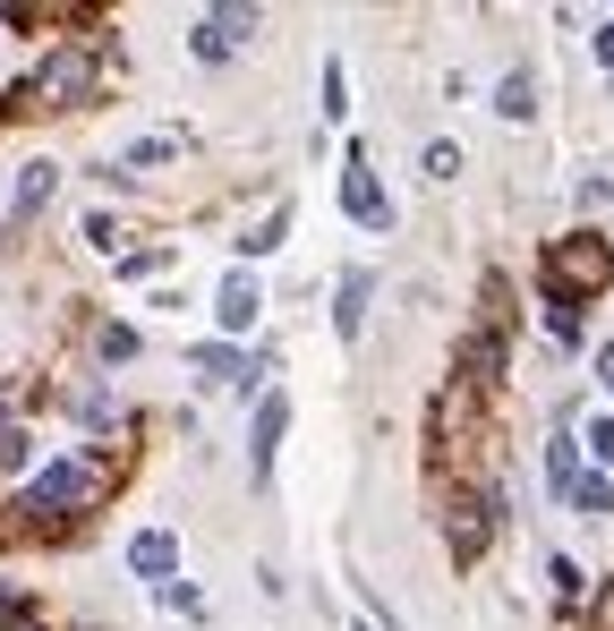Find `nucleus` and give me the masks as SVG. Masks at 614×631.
Instances as JSON below:
<instances>
[{
    "instance_id": "obj_26",
    "label": "nucleus",
    "mask_w": 614,
    "mask_h": 631,
    "mask_svg": "<svg viewBox=\"0 0 614 631\" xmlns=\"http://www.w3.org/2000/svg\"><path fill=\"white\" fill-rule=\"evenodd\" d=\"M461 171V146H427V180H453Z\"/></svg>"
},
{
    "instance_id": "obj_23",
    "label": "nucleus",
    "mask_w": 614,
    "mask_h": 631,
    "mask_svg": "<svg viewBox=\"0 0 614 631\" xmlns=\"http://www.w3.org/2000/svg\"><path fill=\"white\" fill-rule=\"evenodd\" d=\"M162 265H171L162 247H128V256H120V274H128V282H146V274H162Z\"/></svg>"
},
{
    "instance_id": "obj_22",
    "label": "nucleus",
    "mask_w": 614,
    "mask_h": 631,
    "mask_svg": "<svg viewBox=\"0 0 614 631\" xmlns=\"http://www.w3.org/2000/svg\"><path fill=\"white\" fill-rule=\"evenodd\" d=\"M95 350L102 359H137V333L128 325H95Z\"/></svg>"
},
{
    "instance_id": "obj_3",
    "label": "nucleus",
    "mask_w": 614,
    "mask_h": 631,
    "mask_svg": "<svg viewBox=\"0 0 614 631\" xmlns=\"http://www.w3.org/2000/svg\"><path fill=\"white\" fill-rule=\"evenodd\" d=\"M435 461H453V470L478 461V392L469 385L435 392Z\"/></svg>"
},
{
    "instance_id": "obj_24",
    "label": "nucleus",
    "mask_w": 614,
    "mask_h": 631,
    "mask_svg": "<svg viewBox=\"0 0 614 631\" xmlns=\"http://www.w3.org/2000/svg\"><path fill=\"white\" fill-rule=\"evenodd\" d=\"M580 588H589V581H580V563H572V555H555V597H563V606H580Z\"/></svg>"
},
{
    "instance_id": "obj_4",
    "label": "nucleus",
    "mask_w": 614,
    "mask_h": 631,
    "mask_svg": "<svg viewBox=\"0 0 614 631\" xmlns=\"http://www.w3.org/2000/svg\"><path fill=\"white\" fill-rule=\"evenodd\" d=\"M444 537H453V563H478V555H487V537H495V495H469V486H453Z\"/></svg>"
},
{
    "instance_id": "obj_13",
    "label": "nucleus",
    "mask_w": 614,
    "mask_h": 631,
    "mask_svg": "<svg viewBox=\"0 0 614 631\" xmlns=\"http://www.w3.org/2000/svg\"><path fill=\"white\" fill-rule=\"evenodd\" d=\"M197 376H205V385H256V367L240 359V350H222V341H205V350H197Z\"/></svg>"
},
{
    "instance_id": "obj_28",
    "label": "nucleus",
    "mask_w": 614,
    "mask_h": 631,
    "mask_svg": "<svg viewBox=\"0 0 614 631\" xmlns=\"http://www.w3.org/2000/svg\"><path fill=\"white\" fill-rule=\"evenodd\" d=\"M589 631H614V581H606V597H598V623Z\"/></svg>"
},
{
    "instance_id": "obj_21",
    "label": "nucleus",
    "mask_w": 614,
    "mask_h": 631,
    "mask_svg": "<svg viewBox=\"0 0 614 631\" xmlns=\"http://www.w3.org/2000/svg\"><path fill=\"white\" fill-rule=\"evenodd\" d=\"M547 333H555V341H580V307H572V299H547Z\"/></svg>"
},
{
    "instance_id": "obj_29",
    "label": "nucleus",
    "mask_w": 614,
    "mask_h": 631,
    "mask_svg": "<svg viewBox=\"0 0 614 631\" xmlns=\"http://www.w3.org/2000/svg\"><path fill=\"white\" fill-rule=\"evenodd\" d=\"M598 60H606V69H614V17H606V26H598Z\"/></svg>"
},
{
    "instance_id": "obj_16",
    "label": "nucleus",
    "mask_w": 614,
    "mask_h": 631,
    "mask_svg": "<svg viewBox=\"0 0 614 631\" xmlns=\"http://www.w3.org/2000/svg\"><path fill=\"white\" fill-rule=\"evenodd\" d=\"M572 512H589V521H606V512H614V478H606V470H589V478L572 486Z\"/></svg>"
},
{
    "instance_id": "obj_20",
    "label": "nucleus",
    "mask_w": 614,
    "mask_h": 631,
    "mask_svg": "<svg viewBox=\"0 0 614 631\" xmlns=\"http://www.w3.org/2000/svg\"><path fill=\"white\" fill-rule=\"evenodd\" d=\"M0 631H44V615H35L26 597H9V588H0Z\"/></svg>"
},
{
    "instance_id": "obj_5",
    "label": "nucleus",
    "mask_w": 614,
    "mask_h": 631,
    "mask_svg": "<svg viewBox=\"0 0 614 631\" xmlns=\"http://www.w3.org/2000/svg\"><path fill=\"white\" fill-rule=\"evenodd\" d=\"M342 205H351V222H367V231H393V196L367 171V154H351V171H342Z\"/></svg>"
},
{
    "instance_id": "obj_7",
    "label": "nucleus",
    "mask_w": 614,
    "mask_h": 631,
    "mask_svg": "<svg viewBox=\"0 0 614 631\" xmlns=\"http://www.w3.org/2000/svg\"><path fill=\"white\" fill-rule=\"evenodd\" d=\"M282 436H291V401H282V392H265V410H256V427H248V478H273Z\"/></svg>"
},
{
    "instance_id": "obj_12",
    "label": "nucleus",
    "mask_w": 614,
    "mask_h": 631,
    "mask_svg": "<svg viewBox=\"0 0 614 631\" xmlns=\"http://www.w3.org/2000/svg\"><path fill=\"white\" fill-rule=\"evenodd\" d=\"M128 572H146V581L180 572V537H171V530H146L137 546H128Z\"/></svg>"
},
{
    "instance_id": "obj_18",
    "label": "nucleus",
    "mask_w": 614,
    "mask_h": 631,
    "mask_svg": "<svg viewBox=\"0 0 614 631\" xmlns=\"http://www.w3.org/2000/svg\"><path fill=\"white\" fill-rule=\"evenodd\" d=\"M282 231H291V205H273V214H265V222H256L240 247H248V256H265V247H282Z\"/></svg>"
},
{
    "instance_id": "obj_9",
    "label": "nucleus",
    "mask_w": 614,
    "mask_h": 631,
    "mask_svg": "<svg viewBox=\"0 0 614 631\" xmlns=\"http://www.w3.org/2000/svg\"><path fill=\"white\" fill-rule=\"evenodd\" d=\"M495 376H504V341H495L487 325H478V333L461 341V376H453V385H469L478 401H487V392H495Z\"/></svg>"
},
{
    "instance_id": "obj_14",
    "label": "nucleus",
    "mask_w": 614,
    "mask_h": 631,
    "mask_svg": "<svg viewBox=\"0 0 614 631\" xmlns=\"http://www.w3.org/2000/svg\"><path fill=\"white\" fill-rule=\"evenodd\" d=\"M547 478H555V495H572V486L589 478V470H580V452H572V427H555V444H547Z\"/></svg>"
},
{
    "instance_id": "obj_15",
    "label": "nucleus",
    "mask_w": 614,
    "mask_h": 631,
    "mask_svg": "<svg viewBox=\"0 0 614 631\" xmlns=\"http://www.w3.org/2000/svg\"><path fill=\"white\" fill-rule=\"evenodd\" d=\"M51 189H60V171H51V162H26V180H17V222H26V214H44Z\"/></svg>"
},
{
    "instance_id": "obj_10",
    "label": "nucleus",
    "mask_w": 614,
    "mask_h": 631,
    "mask_svg": "<svg viewBox=\"0 0 614 631\" xmlns=\"http://www.w3.org/2000/svg\"><path fill=\"white\" fill-rule=\"evenodd\" d=\"M367 299H376V274H367V265H351V274H342V307H333V333H342V341L367 333Z\"/></svg>"
},
{
    "instance_id": "obj_6",
    "label": "nucleus",
    "mask_w": 614,
    "mask_h": 631,
    "mask_svg": "<svg viewBox=\"0 0 614 631\" xmlns=\"http://www.w3.org/2000/svg\"><path fill=\"white\" fill-rule=\"evenodd\" d=\"M95 86H102L95 51H51L44 60V102H86Z\"/></svg>"
},
{
    "instance_id": "obj_8",
    "label": "nucleus",
    "mask_w": 614,
    "mask_h": 631,
    "mask_svg": "<svg viewBox=\"0 0 614 631\" xmlns=\"http://www.w3.org/2000/svg\"><path fill=\"white\" fill-rule=\"evenodd\" d=\"M256 35V9H205L197 17V60H231Z\"/></svg>"
},
{
    "instance_id": "obj_17",
    "label": "nucleus",
    "mask_w": 614,
    "mask_h": 631,
    "mask_svg": "<svg viewBox=\"0 0 614 631\" xmlns=\"http://www.w3.org/2000/svg\"><path fill=\"white\" fill-rule=\"evenodd\" d=\"M495 111H504V120H529V111H538V86H529V77L512 69L504 86H495Z\"/></svg>"
},
{
    "instance_id": "obj_1",
    "label": "nucleus",
    "mask_w": 614,
    "mask_h": 631,
    "mask_svg": "<svg viewBox=\"0 0 614 631\" xmlns=\"http://www.w3.org/2000/svg\"><path fill=\"white\" fill-rule=\"evenodd\" d=\"M120 470H128V452H77V461H51L44 478H26V495H17V537H69L102 495H111Z\"/></svg>"
},
{
    "instance_id": "obj_19",
    "label": "nucleus",
    "mask_w": 614,
    "mask_h": 631,
    "mask_svg": "<svg viewBox=\"0 0 614 631\" xmlns=\"http://www.w3.org/2000/svg\"><path fill=\"white\" fill-rule=\"evenodd\" d=\"M171 154H180V137H137L120 162H128V171H154V162H171Z\"/></svg>"
},
{
    "instance_id": "obj_2",
    "label": "nucleus",
    "mask_w": 614,
    "mask_h": 631,
    "mask_svg": "<svg viewBox=\"0 0 614 631\" xmlns=\"http://www.w3.org/2000/svg\"><path fill=\"white\" fill-rule=\"evenodd\" d=\"M614 282V247L598 240V231H572V240H555L547 247V299H598Z\"/></svg>"
},
{
    "instance_id": "obj_11",
    "label": "nucleus",
    "mask_w": 614,
    "mask_h": 631,
    "mask_svg": "<svg viewBox=\"0 0 614 631\" xmlns=\"http://www.w3.org/2000/svg\"><path fill=\"white\" fill-rule=\"evenodd\" d=\"M213 316H222L231 333H248L256 316H265V291H256V274H231V282H222V299H213Z\"/></svg>"
},
{
    "instance_id": "obj_30",
    "label": "nucleus",
    "mask_w": 614,
    "mask_h": 631,
    "mask_svg": "<svg viewBox=\"0 0 614 631\" xmlns=\"http://www.w3.org/2000/svg\"><path fill=\"white\" fill-rule=\"evenodd\" d=\"M598 376H606V392H614V350H598Z\"/></svg>"
},
{
    "instance_id": "obj_27",
    "label": "nucleus",
    "mask_w": 614,
    "mask_h": 631,
    "mask_svg": "<svg viewBox=\"0 0 614 631\" xmlns=\"http://www.w3.org/2000/svg\"><path fill=\"white\" fill-rule=\"evenodd\" d=\"M589 452H598V461L614 470V418H589Z\"/></svg>"
},
{
    "instance_id": "obj_25",
    "label": "nucleus",
    "mask_w": 614,
    "mask_h": 631,
    "mask_svg": "<svg viewBox=\"0 0 614 631\" xmlns=\"http://www.w3.org/2000/svg\"><path fill=\"white\" fill-rule=\"evenodd\" d=\"M162 606H171V615H197L205 597H197V588H188V581H162Z\"/></svg>"
}]
</instances>
